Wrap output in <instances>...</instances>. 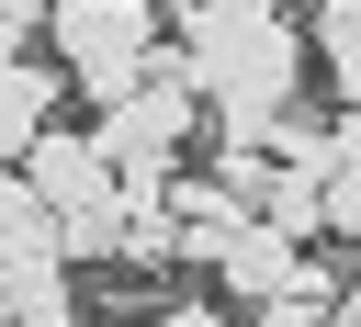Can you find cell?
Instances as JSON below:
<instances>
[{"label": "cell", "instance_id": "1", "mask_svg": "<svg viewBox=\"0 0 361 327\" xmlns=\"http://www.w3.org/2000/svg\"><path fill=\"white\" fill-rule=\"evenodd\" d=\"M158 0H56V68H68V90H90V113H113L147 68H158Z\"/></svg>", "mask_w": 361, "mask_h": 327}, {"label": "cell", "instance_id": "2", "mask_svg": "<svg viewBox=\"0 0 361 327\" xmlns=\"http://www.w3.org/2000/svg\"><path fill=\"white\" fill-rule=\"evenodd\" d=\"M203 124V79H192V56L180 45H158V68L113 101V113H90V135L113 147V169L124 180H169V158H180V135Z\"/></svg>", "mask_w": 361, "mask_h": 327}, {"label": "cell", "instance_id": "3", "mask_svg": "<svg viewBox=\"0 0 361 327\" xmlns=\"http://www.w3.org/2000/svg\"><path fill=\"white\" fill-rule=\"evenodd\" d=\"M23 169H34V192L56 203V226H68V259H113V226H124V169H113V147H102V135H68V124H45Z\"/></svg>", "mask_w": 361, "mask_h": 327}, {"label": "cell", "instance_id": "4", "mask_svg": "<svg viewBox=\"0 0 361 327\" xmlns=\"http://www.w3.org/2000/svg\"><path fill=\"white\" fill-rule=\"evenodd\" d=\"M56 259H68L56 203L34 192V169H0V282H11V271H56Z\"/></svg>", "mask_w": 361, "mask_h": 327}, {"label": "cell", "instance_id": "5", "mask_svg": "<svg viewBox=\"0 0 361 327\" xmlns=\"http://www.w3.org/2000/svg\"><path fill=\"white\" fill-rule=\"evenodd\" d=\"M56 101H68V68H45V56H0V169L34 158V135H45Z\"/></svg>", "mask_w": 361, "mask_h": 327}, {"label": "cell", "instance_id": "6", "mask_svg": "<svg viewBox=\"0 0 361 327\" xmlns=\"http://www.w3.org/2000/svg\"><path fill=\"white\" fill-rule=\"evenodd\" d=\"M113 259H135V271H169V259H180V203H169V180H124Z\"/></svg>", "mask_w": 361, "mask_h": 327}, {"label": "cell", "instance_id": "7", "mask_svg": "<svg viewBox=\"0 0 361 327\" xmlns=\"http://www.w3.org/2000/svg\"><path fill=\"white\" fill-rule=\"evenodd\" d=\"M259 226H282V237H316V226H327V169H293V158H271Z\"/></svg>", "mask_w": 361, "mask_h": 327}, {"label": "cell", "instance_id": "8", "mask_svg": "<svg viewBox=\"0 0 361 327\" xmlns=\"http://www.w3.org/2000/svg\"><path fill=\"white\" fill-rule=\"evenodd\" d=\"M305 23H316V56H327V79L361 101V0H316Z\"/></svg>", "mask_w": 361, "mask_h": 327}, {"label": "cell", "instance_id": "9", "mask_svg": "<svg viewBox=\"0 0 361 327\" xmlns=\"http://www.w3.org/2000/svg\"><path fill=\"white\" fill-rule=\"evenodd\" d=\"M248 327H338V304H316V293H282V304H248Z\"/></svg>", "mask_w": 361, "mask_h": 327}, {"label": "cell", "instance_id": "10", "mask_svg": "<svg viewBox=\"0 0 361 327\" xmlns=\"http://www.w3.org/2000/svg\"><path fill=\"white\" fill-rule=\"evenodd\" d=\"M45 23H56V0H0V56H23Z\"/></svg>", "mask_w": 361, "mask_h": 327}, {"label": "cell", "instance_id": "11", "mask_svg": "<svg viewBox=\"0 0 361 327\" xmlns=\"http://www.w3.org/2000/svg\"><path fill=\"white\" fill-rule=\"evenodd\" d=\"M327 226H338V237H361V158H338V169H327Z\"/></svg>", "mask_w": 361, "mask_h": 327}, {"label": "cell", "instance_id": "12", "mask_svg": "<svg viewBox=\"0 0 361 327\" xmlns=\"http://www.w3.org/2000/svg\"><path fill=\"white\" fill-rule=\"evenodd\" d=\"M135 327H226L214 304H158V316H135Z\"/></svg>", "mask_w": 361, "mask_h": 327}, {"label": "cell", "instance_id": "13", "mask_svg": "<svg viewBox=\"0 0 361 327\" xmlns=\"http://www.w3.org/2000/svg\"><path fill=\"white\" fill-rule=\"evenodd\" d=\"M338 158H361V101H350V113H338Z\"/></svg>", "mask_w": 361, "mask_h": 327}, {"label": "cell", "instance_id": "14", "mask_svg": "<svg viewBox=\"0 0 361 327\" xmlns=\"http://www.w3.org/2000/svg\"><path fill=\"white\" fill-rule=\"evenodd\" d=\"M0 327H11V282H0Z\"/></svg>", "mask_w": 361, "mask_h": 327}, {"label": "cell", "instance_id": "15", "mask_svg": "<svg viewBox=\"0 0 361 327\" xmlns=\"http://www.w3.org/2000/svg\"><path fill=\"white\" fill-rule=\"evenodd\" d=\"M338 327H350V316H338Z\"/></svg>", "mask_w": 361, "mask_h": 327}]
</instances>
